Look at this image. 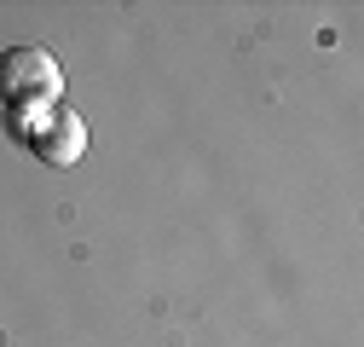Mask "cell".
Returning a JSON list of instances; mask_svg holds the SVG:
<instances>
[{
	"instance_id": "cell-1",
	"label": "cell",
	"mask_w": 364,
	"mask_h": 347,
	"mask_svg": "<svg viewBox=\"0 0 364 347\" xmlns=\"http://www.w3.org/2000/svg\"><path fill=\"white\" fill-rule=\"evenodd\" d=\"M58 58L41 53V47H12L0 58V99L18 105V110H53L58 105Z\"/></svg>"
},
{
	"instance_id": "cell-2",
	"label": "cell",
	"mask_w": 364,
	"mask_h": 347,
	"mask_svg": "<svg viewBox=\"0 0 364 347\" xmlns=\"http://www.w3.org/2000/svg\"><path fill=\"white\" fill-rule=\"evenodd\" d=\"M35 151H41V162H53V168L81 162V151H87V127H81V116L64 110V105H53L47 116H41V127H35Z\"/></svg>"
}]
</instances>
